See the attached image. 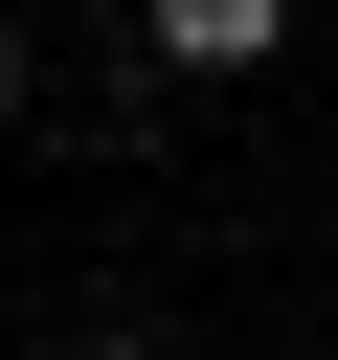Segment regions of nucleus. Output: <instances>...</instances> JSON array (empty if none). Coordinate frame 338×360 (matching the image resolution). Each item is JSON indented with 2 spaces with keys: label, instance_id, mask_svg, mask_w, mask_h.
<instances>
[{
  "label": "nucleus",
  "instance_id": "1",
  "mask_svg": "<svg viewBox=\"0 0 338 360\" xmlns=\"http://www.w3.org/2000/svg\"><path fill=\"white\" fill-rule=\"evenodd\" d=\"M135 45L225 90V68H270V45H293V0H135Z\"/></svg>",
  "mask_w": 338,
  "mask_h": 360
},
{
  "label": "nucleus",
  "instance_id": "2",
  "mask_svg": "<svg viewBox=\"0 0 338 360\" xmlns=\"http://www.w3.org/2000/svg\"><path fill=\"white\" fill-rule=\"evenodd\" d=\"M68 360H158V338H135V315H90V338H68Z\"/></svg>",
  "mask_w": 338,
  "mask_h": 360
},
{
  "label": "nucleus",
  "instance_id": "3",
  "mask_svg": "<svg viewBox=\"0 0 338 360\" xmlns=\"http://www.w3.org/2000/svg\"><path fill=\"white\" fill-rule=\"evenodd\" d=\"M0 112H23V22H0Z\"/></svg>",
  "mask_w": 338,
  "mask_h": 360
}]
</instances>
